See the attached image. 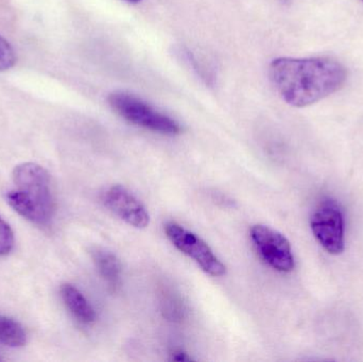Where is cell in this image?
Segmentation results:
<instances>
[{"mask_svg":"<svg viewBox=\"0 0 363 362\" xmlns=\"http://www.w3.org/2000/svg\"><path fill=\"white\" fill-rule=\"evenodd\" d=\"M269 77L286 103L305 108L340 91L347 70L330 57H279L271 62Z\"/></svg>","mask_w":363,"mask_h":362,"instance_id":"cell-1","label":"cell"},{"mask_svg":"<svg viewBox=\"0 0 363 362\" xmlns=\"http://www.w3.org/2000/svg\"><path fill=\"white\" fill-rule=\"evenodd\" d=\"M12 188L6 193L9 205L34 225L45 227L55 212L50 176L35 163H23L13 170Z\"/></svg>","mask_w":363,"mask_h":362,"instance_id":"cell-2","label":"cell"},{"mask_svg":"<svg viewBox=\"0 0 363 362\" xmlns=\"http://www.w3.org/2000/svg\"><path fill=\"white\" fill-rule=\"evenodd\" d=\"M113 110L123 118L138 127L163 135L174 136L182 132L180 123L125 91H117L108 96Z\"/></svg>","mask_w":363,"mask_h":362,"instance_id":"cell-3","label":"cell"},{"mask_svg":"<svg viewBox=\"0 0 363 362\" xmlns=\"http://www.w3.org/2000/svg\"><path fill=\"white\" fill-rule=\"evenodd\" d=\"M313 235L330 254L345 251V216L336 200L325 198L320 201L311 217Z\"/></svg>","mask_w":363,"mask_h":362,"instance_id":"cell-4","label":"cell"},{"mask_svg":"<svg viewBox=\"0 0 363 362\" xmlns=\"http://www.w3.org/2000/svg\"><path fill=\"white\" fill-rule=\"evenodd\" d=\"M250 237L260 259L275 271L288 273L294 269V257L289 240L272 227L253 225Z\"/></svg>","mask_w":363,"mask_h":362,"instance_id":"cell-5","label":"cell"},{"mask_svg":"<svg viewBox=\"0 0 363 362\" xmlns=\"http://www.w3.org/2000/svg\"><path fill=\"white\" fill-rule=\"evenodd\" d=\"M165 233L172 244L194 259L203 271L213 278L225 276V266L216 256L211 247L198 235L177 222H168L165 225Z\"/></svg>","mask_w":363,"mask_h":362,"instance_id":"cell-6","label":"cell"},{"mask_svg":"<svg viewBox=\"0 0 363 362\" xmlns=\"http://www.w3.org/2000/svg\"><path fill=\"white\" fill-rule=\"evenodd\" d=\"M104 205L117 217L136 229H145L150 223L146 206L125 187L114 185L102 197Z\"/></svg>","mask_w":363,"mask_h":362,"instance_id":"cell-7","label":"cell"},{"mask_svg":"<svg viewBox=\"0 0 363 362\" xmlns=\"http://www.w3.org/2000/svg\"><path fill=\"white\" fill-rule=\"evenodd\" d=\"M61 297L66 307L77 321L85 325L95 322V310L78 288L70 284L62 285Z\"/></svg>","mask_w":363,"mask_h":362,"instance_id":"cell-8","label":"cell"},{"mask_svg":"<svg viewBox=\"0 0 363 362\" xmlns=\"http://www.w3.org/2000/svg\"><path fill=\"white\" fill-rule=\"evenodd\" d=\"M93 259L100 276L112 289L118 288L121 283V265L113 253L104 250H95Z\"/></svg>","mask_w":363,"mask_h":362,"instance_id":"cell-9","label":"cell"},{"mask_svg":"<svg viewBox=\"0 0 363 362\" xmlns=\"http://www.w3.org/2000/svg\"><path fill=\"white\" fill-rule=\"evenodd\" d=\"M23 327L13 319L0 316V342L10 348H21L26 344Z\"/></svg>","mask_w":363,"mask_h":362,"instance_id":"cell-10","label":"cell"},{"mask_svg":"<svg viewBox=\"0 0 363 362\" xmlns=\"http://www.w3.org/2000/svg\"><path fill=\"white\" fill-rule=\"evenodd\" d=\"M16 63V55L10 43L0 35V72L10 69Z\"/></svg>","mask_w":363,"mask_h":362,"instance_id":"cell-11","label":"cell"},{"mask_svg":"<svg viewBox=\"0 0 363 362\" xmlns=\"http://www.w3.org/2000/svg\"><path fill=\"white\" fill-rule=\"evenodd\" d=\"M14 247V234L10 225L0 218V256L8 255Z\"/></svg>","mask_w":363,"mask_h":362,"instance_id":"cell-12","label":"cell"},{"mask_svg":"<svg viewBox=\"0 0 363 362\" xmlns=\"http://www.w3.org/2000/svg\"><path fill=\"white\" fill-rule=\"evenodd\" d=\"M172 361H191L187 353L184 352L183 350H174L172 354Z\"/></svg>","mask_w":363,"mask_h":362,"instance_id":"cell-13","label":"cell"},{"mask_svg":"<svg viewBox=\"0 0 363 362\" xmlns=\"http://www.w3.org/2000/svg\"><path fill=\"white\" fill-rule=\"evenodd\" d=\"M128 2H131V4H138V2L142 1V0H127Z\"/></svg>","mask_w":363,"mask_h":362,"instance_id":"cell-14","label":"cell"},{"mask_svg":"<svg viewBox=\"0 0 363 362\" xmlns=\"http://www.w3.org/2000/svg\"><path fill=\"white\" fill-rule=\"evenodd\" d=\"M279 1L283 2V4H290V2L294 1V0H279Z\"/></svg>","mask_w":363,"mask_h":362,"instance_id":"cell-15","label":"cell"},{"mask_svg":"<svg viewBox=\"0 0 363 362\" xmlns=\"http://www.w3.org/2000/svg\"><path fill=\"white\" fill-rule=\"evenodd\" d=\"M362 1L363 2V0H362Z\"/></svg>","mask_w":363,"mask_h":362,"instance_id":"cell-16","label":"cell"}]
</instances>
